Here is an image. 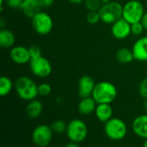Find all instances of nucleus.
Here are the masks:
<instances>
[{"label":"nucleus","instance_id":"f257e3e1","mask_svg":"<svg viewBox=\"0 0 147 147\" xmlns=\"http://www.w3.org/2000/svg\"><path fill=\"white\" fill-rule=\"evenodd\" d=\"M118 95V90L115 84L108 81H102L96 83L92 93V97L97 104H111L115 101Z\"/></svg>","mask_w":147,"mask_h":147},{"label":"nucleus","instance_id":"f03ea898","mask_svg":"<svg viewBox=\"0 0 147 147\" xmlns=\"http://www.w3.org/2000/svg\"><path fill=\"white\" fill-rule=\"evenodd\" d=\"M15 90L19 98L25 101L36 99L38 94V85L35 81L26 75L18 77L15 82Z\"/></svg>","mask_w":147,"mask_h":147},{"label":"nucleus","instance_id":"7ed1b4c3","mask_svg":"<svg viewBox=\"0 0 147 147\" xmlns=\"http://www.w3.org/2000/svg\"><path fill=\"white\" fill-rule=\"evenodd\" d=\"M104 133L111 140L120 141L127 136V126L123 120L113 117L104 123Z\"/></svg>","mask_w":147,"mask_h":147},{"label":"nucleus","instance_id":"20e7f679","mask_svg":"<svg viewBox=\"0 0 147 147\" xmlns=\"http://www.w3.org/2000/svg\"><path fill=\"white\" fill-rule=\"evenodd\" d=\"M123 5L117 1H110L102 4L98 10L101 16V21L106 24H113L115 21L122 17Z\"/></svg>","mask_w":147,"mask_h":147},{"label":"nucleus","instance_id":"39448f33","mask_svg":"<svg viewBox=\"0 0 147 147\" xmlns=\"http://www.w3.org/2000/svg\"><path fill=\"white\" fill-rule=\"evenodd\" d=\"M145 12V7L140 1L128 0L123 4L122 18L133 24L140 22Z\"/></svg>","mask_w":147,"mask_h":147},{"label":"nucleus","instance_id":"423d86ee","mask_svg":"<svg viewBox=\"0 0 147 147\" xmlns=\"http://www.w3.org/2000/svg\"><path fill=\"white\" fill-rule=\"evenodd\" d=\"M31 24L34 30L40 36H47L53 29L52 16L44 10H40L31 18Z\"/></svg>","mask_w":147,"mask_h":147},{"label":"nucleus","instance_id":"0eeeda50","mask_svg":"<svg viewBox=\"0 0 147 147\" xmlns=\"http://www.w3.org/2000/svg\"><path fill=\"white\" fill-rule=\"evenodd\" d=\"M65 133L70 141L78 144L86 139L88 135V127L84 120L74 119L67 124Z\"/></svg>","mask_w":147,"mask_h":147},{"label":"nucleus","instance_id":"6e6552de","mask_svg":"<svg viewBox=\"0 0 147 147\" xmlns=\"http://www.w3.org/2000/svg\"><path fill=\"white\" fill-rule=\"evenodd\" d=\"M29 64V68L33 75L38 78H47L50 76L53 71V67L50 61L45 56H39L31 59Z\"/></svg>","mask_w":147,"mask_h":147},{"label":"nucleus","instance_id":"1a4fd4ad","mask_svg":"<svg viewBox=\"0 0 147 147\" xmlns=\"http://www.w3.org/2000/svg\"><path fill=\"white\" fill-rule=\"evenodd\" d=\"M53 131L50 126L41 124L32 132V141L38 147H47L53 139Z\"/></svg>","mask_w":147,"mask_h":147},{"label":"nucleus","instance_id":"9d476101","mask_svg":"<svg viewBox=\"0 0 147 147\" xmlns=\"http://www.w3.org/2000/svg\"><path fill=\"white\" fill-rule=\"evenodd\" d=\"M111 34L117 40H125L132 34L131 23L124 18H120L111 24Z\"/></svg>","mask_w":147,"mask_h":147},{"label":"nucleus","instance_id":"9b49d317","mask_svg":"<svg viewBox=\"0 0 147 147\" xmlns=\"http://www.w3.org/2000/svg\"><path fill=\"white\" fill-rule=\"evenodd\" d=\"M9 58L17 65H26L31 61V55L28 48L21 45L14 46L10 49Z\"/></svg>","mask_w":147,"mask_h":147},{"label":"nucleus","instance_id":"f8f14e48","mask_svg":"<svg viewBox=\"0 0 147 147\" xmlns=\"http://www.w3.org/2000/svg\"><path fill=\"white\" fill-rule=\"evenodd\" d=\"M132 51L134 60L140 62H147V36H140L134 42Z\"/></svg>","mask_w":147,"mask_h":147},{"label":"nucleus","instance_id":"ddd939ff","mask_svg":"<svg viewBox=\"0 0 147 147\" xmlns=\"http://www.w3.org/2000/svg\"><path fill=\"white\" fill-rule=\"evenodd\" d=\"M95 86H96V82L91 76L87 75L81 76L78 83V95L80 96V98L91 96Z\"/></svg>","mask_w":147,"mask_h":147},{"label":"nucleus","instance_id":"4468645a","mask_svg":"<svg viewBox=\"0 0 147 147\" xmlns=\"http://www.w3.org/2000/svg\"><path fill=\"white\" fill-rule=\"evenodd\" d=\"M133 132L140 138L147 139V114L137 116L132 123Z\"/></svg>","mask_w":147,"mask_h":147},{"label":"nucleus","instance_id":"2eb2a0df","mask_svg":"<svg viewBox=\"0 0 147 147\" xmlns=\"http://www.w3.org/2000/svg\"><path fill=\"white\" fill-rule=\"evenodd\" d=\"M95 115L96 119L102 123H106L111 118H113L114 110L111 104L108 103H101L97 104L96 108L95 110Z\"/></svg>","mask_w":147,"mask_h":147},{"label":"nucleus","instance_id":"dca6fc26","mask_svg":"<svg viewBox=\"0 0 147 147\" xmlns=\"http://www.w3.org/2000/svg\"><path fill=\"white\" fill-rule=\"evenodd\" d=\"M97 103L92 96L81 98L78 105V110L82 115H90L95 113Z\"/></svg>","mask_w":147,"mask_h":147},{"label":"nucleus","instance_id":"f3484780","mask_svg":"<svg viewBox=\"0 0 147 147\" xmlns=\"http://www.w3.org/2000/svg\"><path fill=\"white\" fill-rule=\"evenodd\" d=\"M20 10L22 11L25 16L31 19L35 14L41 10V7L37 0H23Z\"/></svg>","mask_w":147,"mask_h":147},{"label":"nucleus","instance_id":"a211bd4d","mask_svg":"<svg viewBox=\"0 0 147 147\" xmlns=\"http://www.w3.org/2000/svg\"><path fill=\"white\" fill-rule=\"evenodd\" d=\"M43 111V104L40 100L34 99L28 102L26 107L27 115L30 119H37L39 118Z\"/></svg>","mask_w":147,"mask_h":147},{"label":"nucleus","instance_id":"6ab92c4d","mask_svg":"<svg viewBox=\"0 0 147 147\" xmlns=\"http://www.w3.org/2000/svg\"><path fill=\"white\" fill-rule=\"evenodd\" d=\"M16 36L8 29H1L0 30V46L3 49H11L15 46Z\"/></svg>","mask_w":147,"mask_h":147},{"label":"nucleus","instance_id":"aec40b11","mask_svg":"<svg viewBox=\"0 0 147 147\" xmlns=\"http://www.w3.org/2000/svg\"><path fill=\"white\" fill-rule=\"evenodd\" d=\"M116 60L121 64H128L134 60L132 49L127 47H122L119 49L115 53Z\"/></svg>","mask_w":147,"mask_h":147},{"label":"nucleus","instance_id":"412c9836","mask_svg":"<svg viewBox=\"0 0 147 147\" xmlns=\"http://www.w3.org/2000/svg\"><path fill=\"white\" fill-rule=\"evenodd\" d=\"M15 87L12 80L8 76H1L0 77V96L4 97L9 94Z\"/></svg>","mask_w":147,"mask_h":147},{"label":"nucleus","instance_id":"4be33fe9","mask_svg":"<svg viewBox=\"0 0 147 147\" xmlns=\"http://www.w3.org/2000/svg\"><path fill=\"white\" fill-rule=\"evenodd\" d=\"M51 127H52L53 133H63L66 132L67 124H65V122L62 120H57L53 122V124L51 125Z\"/></svg>","mask_w":147,"mask_h":147},{"label":"nucleus","instance_id":"5701e85b","mask_svg":"<svg viewBox=\"0 0 147 147\" xmlns=\"http://www.w3.org/2000/svg\"><path fill=\"white\" fill-rule=\"evenodd\" d=\"M84 3L88 11H98L102 5L101 0H84Z\"/></svg>","mask_w":147,"mask_h":147},{"label":"nucleus","instance_id":"b1692460","mask_svg":"<svg viewBox=\"0 0 147 147\" xmlns=\"http://www.w3.org/2000/svg\"><path fill=\"white\" fill-rule=\"evenodd\" d=\"M52 93V87L47 82H42L38 85V94L41 97L48 96Z\"/></svg>","mask_w":147,"mask_h":147},{"label":"nucleus","instance_id":"393cba45","mask_svg":"<svg viewBox=\"0 0 147 147\" xmlns=\"http://www.w3.org/2000/svg\"><path fill=\"white\" fill-rule=\"evenodd\" d=\"M86 21L90 24H96L101 21V16L99 11H88L86 15Z\"/></svg>","mask_w":147,"mask_h":147},{"label":"nucleus","instance_id":"a878e982","mask_svg":"<svg viewBox=\"0 0 147 147\" xmlns=\"http://www.w3.org/2000/svg\"><path fill=\"white\" fill-rule=\"evenodd\" d=\"M131 31L134 36H141L144 33L145 28L141 22H138V23H134L131 24Z\"/></svg>","mask_w":147,"mask_h":147},{"label":"nucleus","instance_id":"bb28decb","mask_svg":"<svg viewBox=\"0 0 147 147\" xmlns=\"http://www.w3.org/2000/svg\"><path fill=\"white\" fill-rule=\"evenodd\" d=\"M139 94L145 100L147 99V77H145L141 80V81L139 84Z\"/></svg>","mask_w":147,"mask_h":147},{"label":"nucleus","instance_id":"cd10ccee","mask_svg":"<svg viewBox=\"0 0 147 147\" xmlns=\"http://www.w3.org/2000/svg\"><path fill=\"white\" fill-rule=\"evenodd\" d=\"M29 49V53H30V55H31V59L33 58H36V57H39L40 55H42V53H41V49L39 46L37 45H32L31 47L28 48Z\"/></svg>","mask_w":147,"mask_h":147},{"label":"nucleus","instance_id":"c85d7f7f","mask_svg":"<svg viewBox=\"0 0 147 147\" xmlns=\"http://www.w3.org/2000/svg\"><path fill=\"white\" fill-rule=\"evenodd\" d=\"M23 0H5V3L11 9H21Z\"/></svg>","mask_w":147,"mask_h":147},{"label":"nucleus","instance_id":"c756f323","mask_svg":"<svg viewBox=\"0 0 147 147\" xmlns=\"http://www.w3.org/2000/svg\"><path fill=\"white\" fill-rule=\"evenodd\" d=\"M39 4L40 5L41 8H48L50 6H52L54 3V0H37Z\"/></svg>","mask_w":147,"mask_h":147},{"label":"nucleus","instance_id":"7c9ffc66","mask_svg":"<svg viewBox=\"0 0 147 147\" xmlns=\"http://www.w3.org/2000/svg\"><path fill=\"white\" fill-rule=\"evenodd\" d=\"M140 22L142 23V24H143V26L145 28V30L147 31V11L145 12V14H144V16H143V17H142Z\"/></svg>","mask_w":147,"mask_h":147},{"label":"nucleus","instance_id":"2f4dec72","mask_svg":"<svg viewBox=\"0 0 147 147\" xmlns=\"http://www.w3.org/2000/svg\"><path fill=\"white\" fill-rule=\"evenodd\" d=\"M67 1L73 4H80L82 3H84V0H67Z\"/></svg>","mask_w":147,"mask_h":147},{"label":"nucleus","instance_id":"473e14b6","mask_svg":"<svg viewBox=\"0 0 147 147\" xmlns=\"http://www.w3.org/2000/svg\"><path fill=\"white\" fill-rule=\"evenodd\" d=\"M65 147H79L78 146V143H75V142H70V143H68V144H66L65 145Z\"/></svg>","mask_w":147,"mask_h":147},{"label":"nucleus","instance_id":"72a5a7b5","mask_svg":"<svg viewBox=\"0 0 147 147\" xmlns=\"http://www.w3.org/2000/svg\"><path fill=\"white\" fill-rule=\"evenodd\" d=\"M4 25H5V22L3 18H1L0 20V28L1 29H4Z\"/></svg>","mask_w":147,"mask_h":147},{"label":"nucleus","instance_id":"f704fd0d","mask_svg":"<svg viewBox=\"0 0 147 147\" xmlns=\"http://www.w3.org/2000/svg\"><path fill=\"white\" fill-rule=\"evenodd\" d=\"M143 107L144 109L147 112V99H145L144 100V102H143Z\"/></svg>","mask_w":147,"mask_h":147},{"label":"nucleus","instance_id":"c9c22d12","mask_svg":"<svg viewBox=\"0 0 147 147\" xmlns=\"http://www.w3.org/2000/svg\"><path fill=\"white\" fill-rule=\"evenodd\" d=\"M111 0H101V2L102 3V4H105V3H109Z\"/></svg>","mask_w":147,"mask_h":147},{"label":"nucleus","instance_id":"e433bc0d","mask_svg":"<svg viewBox=\"0 0 147 147\" xmlns=\"http://www.w3.org/2000/svg\"><path fill=\"white\" fill-rule=\"evenodd\" d=\"M142 147H147V139L145 140V142H144V144H143V146Z\"/></svg>","mask_w":147,"mask_h":147},{"label":"nucleus","instance_id":"4c0bfd02","mask_svg":"<svg viewBox=\"0 0 147 147\" xmlns=\"http://www.w3.org/2000/svg\"><path fill=\"white\" fill-rule=\"evenodd\" d=\"M47 147H58V146H47Z\"/></svg>","mask_w":147,"mask_h":147}]
</instances>
